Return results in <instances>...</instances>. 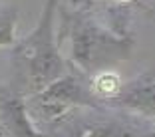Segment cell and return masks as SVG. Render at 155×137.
<instances>
[{
  "label": "cell",
  "mask_w": 155,
  "mask_h": 137,
  "mask_svg": "<svg viewBox=\"0 0 155 137\" xmlns=\"http://www.w3.org/2000/svg\"><path fill=\"white\" fill-rule=\"evenodd\" d=\"M54 12L56 0H48L38 26L16 50V66L32 90L48 87L64 72V60L54 40Z\"/></svg>",
  "instance_id": "7a4b0ae2"
},
{
  "label": "cell",
  "mask_w": 155,
  "mask_h": 137,
  "mask_svg": "<svg viewBox=\"0 0 155 137\" xmlns=\"http://www.w3.org/2000/svg\"><path fill=\"white\" fill-rule=\"evenodd\" d=\"M107 2H111V6H115V8H127L135 0H107Z\"/></svg>",
  "instance_id": "5b68a950"
},
{
  "label": "cell",
  "mask_w": 155,
  "mask_h": 137,
  "mask_svg": "<svg viewBox=\"0 0 155 137\" xmlns=\"http://www.w3.org/2000/svg\"><path fill=\"white\" fill-rule=\"evenodd\" d=\"M115 137H155V129L145 125V121H135V123H117Z\"/></svg>",
  "instance_id": "277c9868"
},
{
  "label": "cell",
  "mask_w": 155,
  "mask_h": 137,
  "mask_svg": "<svg viewBox=\"0 0 155 137\" xmlns=\"http://www.w3.org/2000/svg\"><path fill=\"white\" fill-rule=\"evenodd\" d=\"M114 101L133 117H139L141 121H155V70L141 73L121 87Z\"/></svg>",
  "instance_id": "3957f363"
},
{
  "label": "cell",
  "mask_w": 155,
  "mask_h": 137,
  "mask_svg": "<svg viewBox=\"0 0 155 137\" xmlns=\"http://www.w3.org/2000/svg\"><path fill=\"white\" fill-rule=\"evenodd\" d=\"M145 18L151 20V22L155 24V2H153V4H149V6L145 8Z\"/></svg>",
  "instance_id": "8992f818"
},
{
  "label": "cell",
  "mask_w": 155,
  "mask_h": 137,
  "mask_svg": "<svg viewBox=\"0 0 155 137\" xmlns=\"http://www.w3.org/2000/svg\"><path fill=\"white\" fill-rule=\"evenodd\" d=\"M62 34L72 38V58L86 72L127 60L133 50V38L121 28L104 26L97 16L80 6L74 10L62 8Z\"/></svg>",
  "instance_id": "6da1fadb"
}]
</instances>
